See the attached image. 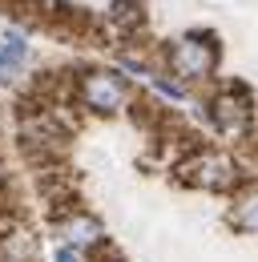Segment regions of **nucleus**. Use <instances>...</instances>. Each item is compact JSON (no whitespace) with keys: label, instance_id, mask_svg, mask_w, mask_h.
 <instances>
[{"label":"nucleus","instance_id":"1","mask_svg":"<svg viewBox=\"0 0 258 262\" xmlns=\"http://www.w3.org/2000/svg\"><path fill=\"white\" fill-rule=\"evenodd\" d=\"M174 173H178L182 186L202 190V194H230L234 198L242 186H250L246 173H242V162L234 154H226V149H214V145H193L186 158H178Z\"/></svg>","mask_w":258,"mask_h":262},{"label":"nucleus","instance_id":"2","mask_svg":"<svg viewBox=\"0 0 258 262\" xmlns=\"http://www.w3.org/2000/svg\"><path fill=\"white\" fill-rule=\"evenodd\" d=\"M161 61H165L169 77L178 85H202V81H210L218 73L222 45H218L214 33H186L161 49Z\"/></svg>","mask_w":258,"mask_h":262},{"label":"nucleus","instance_id":"3","mask_svg":"<svg viewBox=\"0 0 258 262\" xmlns=\"http://www.w3.org/2000/svg\"><path fill=\"white\" fill-rule=\"evenodd\" d=\"M206 121L226 141H250L254 133V101L242 85H218L206 97Z\"/></svg>","mask_w":258,"mask_h":262},{"label":"nucleus","instance_id":"4","mask_svg":"<svg viewBox=\"0 0 258 262\" xmlns=\"http://www.w3.org/2000/svg\"><path fill=\"white\" fill-rule=\"evenodd\" d=\"M77 105L89 113H101V117H113L133 105V89L125 77H117L109 69H89L77 77Z\"/></svg>","mask_w":258,"mask_h":262},{"label":"nucleus","instance_id":"5","mask_svg":"<svg viewBox=\"0 0 258 262\" xmlns=\"http://www.w3.org/2000/svg\"><path fill=\"white\" fill-rule=\"evenodd\" d=\"M57 234H64V246H77V250H97V246H105L101 222L89 218V214H81V210L64 214L61 222H57Z\"/></svg>","mask_w":258,"mask_h":262},{"label":"nucleus","instance_id":"6","mask_svg":"<svg viewBox=\"0 0 258 262\" xmlns=\"http://www.w3.org/2000/svg\"><path fill=\"white\" fill-rule=\"evenodd\" d=\"M0 262H36V238L29 226L0 218Z\"/></svg>","mask_w":258,"mask_h":262},{"label":"nucleus","instance_id":"7","mask_svg":"<svg viewBox=\"0 0 258 262\" xmlns=\"http://www.w3.org/2000/svg\"><path fill=\"white\" fill-rule=\"evenodd\" d=\"M230 226L242 234H258V186H242L230 202Z\"/></svg>","mask_w":258,"mask_h":262},{"label":"nucleus","instance_id":"8","mask_svg":"<svg viewBox=\"0 0 258 262\" xmlns=\"http://www.w3.org/2000/svg\"><path fill=\"white\" fill-rule=\"evenodd\" d=\"M109 25L121 29V33H137V29L145 25V8H141V0H113V8H109Z\"/></svg>","mask_w":258,"mask_h":262},{"label":"nucleus","instance_id":"9","mask_svg":"<svg viewBox=\"0 0 258 262\" xmlns=\"http://www.w3.org/2000/svg\"><path fill=\"white\" fill-rule=\"evenodd\" d=\"M25 53H29L25 36H20V33H8L4 40H0V69H4V73H12V69L25 61Z\"/></svg>","mask_w":258,"mask_h":262},{"label":"nucleus","instance_id":"10","mask_svg":"<svg viewBox=\"0 0 258 262\" xmlns=\"http://www.w3.org/2000/svg\"><path fill=\"white\" fill-rule=\"evenodd\" d=\"M57 262H85V254L77 246H57Z\"/></svg>","mask_w":258,"mask_h":262}]
</instances>
